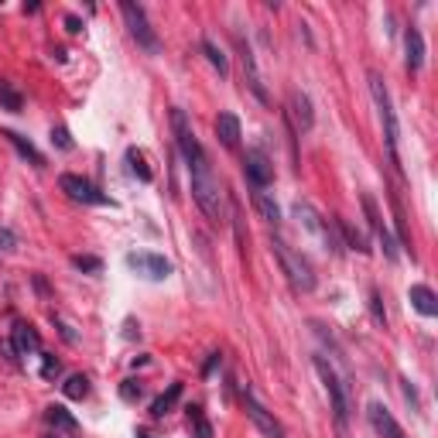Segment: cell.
I'll use <instances>...</instances> for the list:
<instances>
[{
  "label": "cell",
  "mask_w": 438,
  "mask_h": 438,
  "mask_svg": "<svg viewBox=\"0 0 438 438\" xmlns=\"http://www.w3.org/2000/svg\"><path fill=\"white\" fill-rule=\"evenodd\" d=\"M188 172H192V199H195V206L202 209V216L209 223H223L226 219V192L216 179L209 157L202 155L199 161H192Z\"/></svg>",
  "instance_id": "6da1fadb"
},
{
  "label": "cell",
  "mask_w": 438,
  "mask_h": 438,
  "mask_svg": "<svg viewBox=\"0 0 438 438\" xmlns=\"http://www.w3.org/2000/svg\"><path fill=\"white\" fill-rule=\"evenodd\" d=\"M271 250H274V257H278V264H281L284 278L291 281V288L295 291H315V271H311L309 257L302 254V250H295L291 243H284L281 236H271Z\"/></svg>",
  "instance_id": "7a4b0ae2"
},
{
  "label": "cell",
  "mask_w": 438,
  "mask_h": 438,
  "mask_svg": "<svg viewBox=\"0 0 438 438\" xmlns=\"http://www.w3.org/2000/svg\"><path fill=\"white\" fill-rule=\"evenodd\" d=\"M315 370H318V377H322V384H326V394H329V401H333V414L335 421H339V428H346V421H349V411H353V404H349V377H346V370L339 373L335 370L333 360H326V356H315Z\"/></svg>",
  "instance_id": "3957f363"
},
{
  "label": "cell",
  "mask_w": 438,
  "mask_h": 438,
  "mask_svg": "<svg viewBox=\"0 0 438 438\" xmlns=\"http://www.w3.org/2000/svg\"><path fill=\"white\" fill-rule=\"evenodd\" d=\"M370 93H373V103L380 110V124H384V141L387 151H390V161L397 165V137H401V127H397V113H394V103H390V93H387L384 79L377 72H370Z\"/></svg>",
  "instance_id": "277c9868"
},
{
  "label": "cell",
  "mask_w": 438,
  "mask_h": 438,
  "mask_svg": "<svg viewBox=\"0 0 438 438\" xmlns=\"http://www.w3.org/2000/svg\"><path fill=\"white\" fill-rule=\"evenodd\" d=\"M120 14H124V21H127L130 38H134L144 52H151V55L161 52V41H157L155 27H151V21H148V14H144L141 4H134V0H120Z\"/></svg>",
  "instance_id": "5b68a950"
},
{
  "label": "cell",
  "mask_w": 438,
  "mask_h": 438,
  "mask_svg": "<svg viewBox=\"0 0 438 438\" xmlns=\"http://www.w3.org/2000/svg\"><path fill=\"white\" fill-rule=\"evenodd\" d=\"M295 216L302 219V226L305 230H311L318 240H322V247L326 250H333V254H342V243H339V236H335L333 223L318 212V209L311 206V202H295Z\"/></svg>",
  "instance_id": "8992f818"
},
{
  "label": "cell",
  "mask_w": 438,
  "mask_h": 438,
  "mask_svg": "<svg viewBox=\"0 0 438 438\" xmlns=\"http://www.w3.org/2000/svg\"><path fill=\"white\" fill-rule=\"evenodd\" d=\"M127 267L130 271H137L144 281H165V278H172V260L161 257V254H151V250H130L127 257Z\"/></svg>",
  "instance_id": "52a82bcc"
},
{
  "label": "cell",
  "mask_w": 438,
  "mask_h": 438,
  "mask_svg": "<svg viewBox=\"0 0 438 438\" xmlns=\"http://www.w3.org/2000/svg\"><path fill=\"white\" fill-rule=\"evenodd\" d=\"M172 130H175V141H179V151L185 157V165H192V161H199V157L206 155L202 144H199V137H195V130H192V124H188V117H185V110H172Z\"/></svg>",
  "instance_id": "ba28073f"
},
{
  "label": "cell",
  "mask_w": 438,
  "mask_h": 438,
  "mask_svg": "<svg viewBox=\"0 0 438 438\" xmlns=\"http://www.w3.org/2000/svg\"><path fill=\"white\" fill-rule=\"evenodd\" d=\"M243 411H247V418H250V421H254V425H257V428H260V432H264L267 438H288L284 425H281V421H278V418H274L271 411H267L264 404H260L257 397H254V390H250V387L243 390Z\"/></svg>",
  "instance_id": "9c48e42d"
},
{
  "label": "cell",
  "mask_w": 438,
  "mask_h": 438,
  "mask_svg": "<svg viewBox=\"0 0 438 438\" xmlns=\"http://www.w3.org/2000/svg\"><path fill=\"white\" fill-rule=\"evenodd\" d=\"M58 185H62V192H65L69 199H76V202H89V206H106V202H110L103 192H100L93 181H86L82 175H62ZM110 206H113V202H110Z\"/></svg>",
  "instance_id": "30bf717a"
},
{
  "label": "cell",
  "mask_w": 438,
  "mask_h": 438,
  "mask_svg": "<svg viewBox=\"0 0 438 438\" xmlns=\"http://www.w3.org/2000/svg\"><path fill=\"white\" fill-rule=\"evenodd\" d=\"M363 202V212H366V219H370V230L377 233V240H380V247H384V257L387 260H397V240H394V233L387 230V223H384V216H380V209H377V202L370 199V195H363L360 199Z\"/></svg>",
  "instance_id": "8fae6325"
},
{
  "label": "cell",
  "mask_w": 438,
  "mask_h": 438,
  "mask_svg": "<svg viewBox=\"0 0 438 438\" xmlns=\"http://www.w3.org/2000/svg\"><path fill=\"white\" fill-rule=\"evenodd\" d=\"M288 120L295 124L298 134H309L315 127V110H311V100L305 89H291L288 93Z\"/></svg>",
  "instance_id": "7c38bea8"
},
{
  "label": "cell",
  "mask_w": 438,
  "mask_h": 438,
  "mask_svg": "<svg viewBox=\"0 0 438 438\" xmlns=\"http://www.w3.org/2000/svg\"><path fill=\"white\" fill-rule=\"evenodd\" d=\"M243 175H247V181L254 185V188H267L271 181H274V165H271V157L264 155V151H247V157H243Z\"/></svg>",
  "instance_id": "4fadbf2b"
},
{
  "label": "cell",
  "mask_w": 438,
  "mask_h": 438,
  "mask_svg": "<svg viewBox=\"0 0 438 438\" xmlns=\"http://www.w3.org/2000/svg\"><path fill=\"white\" fill-rule=\"evenodd\" d=\"M366 414H370V425H373V432H377L380 438H408L404 435V428L394 421V414L387 411L384 404H370Z\"/></svg>",
  "instance_id": "5bb4252c"
},
{
  "label": "cell",
  "mask_w": 438,
  "mask_h": 438,
  "mask_svg": "<svg viewBox=\"0 0 438 438\" xmlns=\"http://www.w3.org/2000/svg\"><path fill=\"white\" fill-rule=\"evenodd\" d=\"M243 76H247V86H250V93L257 96L260 103H271V96H267V89H264V79H260V69H257V58L254 52L243 45Z\"/></svg>",
  "instance_id": "9a60e30c"
},
{
  "label": "cell",
  "mask_w": 438,
  "mask_h": 438,
  "mask_svg": "<svg viewBox=\"0 0 438 438\" xmlns=\"http://www.w3.org/2000/svg\"><path fill=\"white\" fill-rule=\"evenodd\" d=\"M408 302H411V305L421 311L425 318H435V315H438V298H435V291H432L428 284H411Z\"/></svg>",
  "instance_id": "2e32d148"
},
{
  "label": "cell",
  "mask_w": 438,
  "mask_h": 438,
  "mask_svg": "<svg viewBox=\"0 0 438 438\" xmlns=\"http://www.w3.org/2000/svg\"><path fill=\"white\" fill-rule=\"evenodd\" d=\"M14 349H18V356H34V353H41V339H38V333L31 329V326H25V322H18L14 326Z\"/></svg>",
  "instance_id": "e0dca14e"
},
{
  "label": "cell",
  "mask_w": 438,
  "mask_h": 438,
  "mask_svg": "<svg viewBox=\"0 0 438 438\" xmlns=\"http://www.w3.org/2000/svg\"><path fill=\"white\" fill-rule=\"evenodd\" d=\"M404 52H408V72H418L425 65V38L418 27L404 31Z\"/></svg>",
  "instance_id": "ac0fdd59"
},
{
  "label": "cell",
  "mask_w": 438,
  "mask_h": 438,
  "mask_svg": "<svg viewBox=\"0 0 438 438\" xmlns=\"http://www.w3.org/2000/svg\"><path fill=\"white\" fill-rule=\"evenodd\" d=\"M216 137H219V144L223 148H236L240 144V120H236V113H219L216 117Z\"/></svg>",
  "instance_id": "d6986e66"
},
{
  "label": "cell",
  "mask_w": 438,
  "mask_h": 438,
  "mask_svg": "<svg viewBox=\"0 0 438 438\" xmlns=\"http://www.w3.org/2000/svg\"><path fill=\"white\" fill-rule=\"evenodd\" d=\"M0 137H4V141H7V144H11V148H14L18 155L25 157V161H31L34 168H41V165H45V157H41V151H38V148H34V144H31L27 137H21V134H14V130H4Z\"/></svg>",
  "instance_id": "ffe728a7"
},
{
  "label": "cell",
  "mask_w": 438,
  "mask_h": 438,
  "mask_svg": "<svg viewBox=\"0 0 438 438\" xmlns=\"http://www.w3.org/2000/svg\"><path fill=\"white\" fill-rule=\"evenodd\" d=\"M45 418H49V425H52L55 432H69V435H76V432H79V421L65 411L62 404H52V408L45 411Z\"/></svg>",
  "instance_id": "44dd1931"
},
{
  "label": "cell",
  "mask_w": 438,
  "mask_h": 438,
  "mask_svg": "<svg viewBox=\"0 0 438 438\" xmlns=\"http://www.w3.org/2000/svg\"><path fill=\"white\" fill-rule=\"evenodd\" d=\"M254 209H257L267 223H278V219H281V209H278L274 195H271L267 188H254Z\"/></svg>",
  "instance_id": "7402d4cb"
},
{
  "label": "cell",
  "mask_w": 438,
  "mask_h": 438,
  "mask_svg": "<svg viewBox=\"0 0 438 438\" xmlns=\"http://www.w3.org/2000/svg\"><path fill=\"white\" fill-rule=\"evenodd\" d=\"M181 390H185L181 384H172L168 390H165V394H161V397H155V404H151V414H155V418H165V414H172V411H175V404L181 401Z\"/></svg>",
  "instance_id": "603a6c76"
},
{
  "label": "cell",
  "mask_w": 438,
  "mask_h": 438,
  "mask_svg": "<svg viewBox=\"0 0 438 438\" xmlns=\"http://www.w3.org/2000/svg\"><path fill=\"white\" fill-rule=\"evenodd\" d=\"M335 230L342 233V240H346V247H353V250H360V254H370V243H366V236L360 230H353L346 219H339L335 223Z\"/></svg>",
  "instance_id": "cb8c5ba5"
},
{
  "label": "cell",
  "mask_w": 438,
  "mask_h": 438,
  "mask_svg": "<svg viewBox=\"0 0 438 438\" xmlns=\"http://www.w3.org/2000/svg\"><path fill=\"white\" fill-rule=\"evenodd\" d=\"M62 394H65L69 401H82V397H89V380H86L82 373H72V377L62 384Z\"/></svg>",
  "instance_id": "d4e9b609"
},
{
  "label": "cell",
  "mask_w": 438,
  "mask_h": 438,
  "mask_svg": "<svg viewBox=\"0 0 438 438\" xmlns=\"http://www.w3.org/2000/svg\"><path fill=\"white\" fill-rule=\"evenodd\" d=\"M202 55L209 58V65H212V69H219V76H226V72H230V62H226V55L219 52V49H216L209 38L202 41Z\"/></svg>",
  "instance_id": "484cf974"
},
{
  "label": "cell",
  "mask_w": 438,
  "mask_h": 438,
  "mask_svg": "<svg viewBox=\"0 0 438 438\" xmlns=\"http://www.w3.org/2000/svg\"><path fill=\"white\" fill-rule=\"evenodd\" d=\"M127 161H130V172H134L137 179H141V181H151V168L144 165L141 151H134V148H130V151H127Z\"/></svg>",
  "instance_id": "4316f807"
},
{
  "label": "cell",
  "mask_w": 438,
  "mask_h": 438,
  "mask_svg": "<svg viewBox=\"0 0 438 438\" xmlns=\"http://www.w3.org/2000/svg\"><path fill=\"white\" fill-rule=\"evenodd\" d=\"M72 267H79V271H89V274H100V271H103V260L89 257V254H76V257H72Z\"/></svg>",
  "instance_id": "83f0119b"
},
{
  "label": "cell",
  "mask_w": 438,
  "mask_h": 438,
  "mask_svg": "<svg viewBox=\"0 0 438 438\" xmlns=\"http://www.w3.org/2000/svg\"><path fill=\"white\" fill-rule=\"evenodd\" d=\"M120 397H124L127 404L141 401V397H144V387H141V380H124V384H120Z\"/></svg>",
  "instance_id": "f1b7e54d"
},
{
  "label": "cell",
  "mask_w": 438,
  "mask_h": 438,
  "mask_svg": "<svg viewBox=\"0 0 438 438\" xmlns=\"http://www.w3.org/2000/svg\"><path fill=\"white\" fill-rule=\"evenodd\" d=\"M188 418H192V425H195V435L212 438V428H209V421L202 418V408H188Z\"/></svg>",
  "instance_id": "f546056e"
},
{
  "label": "cell",
  "mask_w": 438,
  "mask_h": 438,
  "mask_svg": "<svg viewBox=\"0 0 438 438\" xmlns=\"http://www.w3.org/2000/svg\"><path fill=\"white\" fill-rule=\"evenodd\" d=\"M0 106H4V110H11V113H18V110H21V96H18L14 89H7V86H4V89H0Z\"/></svg>",
  "instance_id": "4dcf8cb0"
},
{
  "label": "cell",
  "mask_w": 438,
  "mask_h": 438,
  "mask_svg": "<svg viewBox=\"0 0 438 438\" xmlns=\"http://www.w3.org/2000/svg\"><path fill=\"white\" fill-rule=\"evenodd\" d=\"M58 373H62V363L55 360V356H45V353H41V377H45V380H55Z\"/></svg>",
  "instance_id": "1f68e13d"
},
{
  "label": "cell",
  "mask_w": 438,
  "mask_h": 438,
  "mask_svg": "<svg viewBox=\"0 0 438 438\" xmlns=\"http://www.w3.org/2000/svg\"><path fill=\"white\" fill-rule=\"evenodd\" d=\"M52 144H55V148H62V151H72V137H69V130H65V127H52Z\"/></svg>",
  "instance_id": "d6a6232c"
},
{
  "label": "cell",
  "mask_w": 438,
  "mask_h": 438,
  "mask_svg": "<svg viewBox=\"0 0 438 438\" xmlns=\"http://www.w3.org/2000/svg\"><path fill=\"white\" fill-rule=\"evenodd\" d=\"M0 250L4 254H11V250H18V236L7 230V226H0Z\"/></svg>",
  "instance_id": "836d02e7"
},
{
  "label": "cell",
  "mask_w": 438,
  "mask_h": 438,
  "mask_svg": "<svg viewBox=\"0 0 438 438\" xmlns=\"http://www.w3.org/2000/svg\"><path fill=\"white\" fill-rule=\"evenodd\" d=\"M52 322L58 326V333H62V339H65V342H76V333H72V326H65V322H62L58 315H52Z\"/></svg>",
  "instance_id": "e575fe53"
},
{
  "label": "cell",
  "mask_w": 438,
  "mask_h": 438,
  "mask_svg": "<svg viewBox=\"0 0 438 438\" xmlns=\"http://www.w3.org/2000/svg\"><path fill=\"white\" fill-rule=\"evenodd\" d=\"M370 309H373V318H377V322H387L384 309H380V295H377V291L370 295Z\"/></svg>",
  "instance_id": "d590c367"
},
{
  "label": "cell",
  "mask_w": 438,
  "mask_h": 438,
  "mask_svg": "<svg viewBox=\"0 0 438 438\" xmlns=\"http://www.w3.org/2000/svg\"><path fill=\"white\" fill-rule=\"evenodd\" d=\"M65 31H69V34H79V31H82V21H79L76 14H65Z\"/></svg>",
  "instance_id": "8d00e7d4"
},
{
  "label": "cell",
  "mask_w": 438,
  "mask_h": 438,
  "mask_svg": "<svg viewBox=\"0 0 438 438\" xmlns=\"http://www.w3.org/2000/svg\"><path fill=\"white\" fill-rule=\"evenodd\" d=\"M219 363H223V353H209V360H206V366H202V373H212V370H216V366H219Z\"/></svg>",
  "instance_id": "74e56055"
},
{
  "label": "cell",
  "mask_w": 438,
  "mask_h": 438,
  "mask_svg": "<svg viewBox=\"0 0 438 438\" xmlns=\"http://www.w3.org/2000/svg\"><path fill=\"white\" fill-rule=\"evenodd\" d=\"M137 438H155L151 432H137Z\"/></svg>",
  "instance_id": "f35d334b"
},
{
  "label": "cell",
  "mask_w": 438,
  "mask_h": 438,
  "mask_svg": "<svg viewBox=\"0 0 438 438\" xmlns=\"http://www.w3.org/2000/svg\"><path fill=\"white\" fill-rule=\"evenodd\" d=\"M52 438H58V435H52Z\"/></svg>",
  "instance_id": "ab89813d"
}]
</instances>
